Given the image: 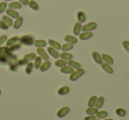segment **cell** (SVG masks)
<instances>
[{
    "label": "cell",
    "mask_w": 129,
    "mask_h": 120,
    "mask_svg": "<svg viewBox=\"0 0 129 120\" xmlns=\"http://www.w3.org/2000/svg\"><path fill=\"white\" fill-rule=\"evenodd\" d=\"M84 73H85L84 69H81V68L76 69V71H74L73 73H71L70 77H69V79H70L71 81H77L79 78H81Z\"/></svg>",
    "instance_id": "cell-1"
},
{
    "label": "cell",
    "mask_w": 129,
    "mask_h": 120,
    "mask_svg": "<svg viewBox=\"0 0 129 120\" xmlns=\"http://www.w3.org/2000/svg\"><path fill=\"white\" fill-rule=\"evenodd\" d=\"M20 43L22 44L26 45V46H32V45H34L35 40L33 38V36L26 34V35H23L22 37H20Z\"/></svg>",
    "instance_id": "cell-2"
},
{
    "label": "cell",
    "mask_w": 129,
    "mask_h": 120,
    "mask_svg": "<svg viewBox=\"0 0 129 120\" xmlns=\"http://www.w3.org/2000/svg\"><path fill=\"white\" fill-rule=\"evenodd\" d=\"M96 27H97V24L93 21V22H89V23L82 26L81 30H82L83 32H92V31L95 30Z\"/></svg>",
    "instance_id": "cell-3"
},
{
    "label": "cell",
    "mask_w": 129,
    "mask_h": 120,
    "mask_svg": "<svg viewBox=\"0 0 129 120\" xmlns=\"http://www.w3.org/2000/svg\"><path fill=\"white\" fill-rule=\"evenodd\" d=\"M69 112H70V108L69 107H63V108H61L58 111H57V117L62 118V117H64V116H67Z\"/></svg>",
    "instance_id": "cell-4"
},
{
    "label": "cell",
    "mask_w": 129,
    "mask_h": 120,
    "mask_svg": "<svg viewBox=\"0 0 129 120\" xmlns=\"http://www.w3.org/2000/svg\"><path fill=\"white\" fill-rule=\"evenodd\" d=\"M20 42V38L19 37V36H13V37L7 40L6 45H7V47H12V46H13V45L17 44V43H19Z\"/></svg>",
    "instance_id": "cell-5"
},
{
    "label": "cell",
    "mask_w": 129,
    "mask_h": 120,
    "mask_svg": "<svg viewBox=\"0 0 129 120\" xmlns=\"http://www.w3.org/2000/svg\"><path fill=\"white\" fill-rule=\"evenodd\" d=\"M92 57H93L94 61H95L96 64H98V65H101V64H103L102 56H100V54H99L98 52H96V51L92 52Z\"/></svg>",
    "instance_id": "cell-6"
},
{
    "label": "cell",
    "mask_w": 129,
    "mask_h": 120,
    "mask_svg": "<svg viewBox=\"0 0 129 120\" xmlns=\"http://www.w3.org/2000/svg\"><path fill=\"white\" fill-rule=\"evenodd\" d=\"M6 14L7 16H9L10 18H13V19H17L20 15H19V13L15 10H13V9H6Z\"/></svg>",
    "instance_id": "cell-7"
},
{
    "label": "cell",
    "mask_w": 129,
    "mask_h": 120,
    "mask_svg": "<svg viewBox=\"0 0 129 120\" xmlns=\"http://www.w3.org/2000/svg\"><path fill=\"white\" fill-rule=\"evenodd\" d=\"M102 59H103V61L105 62L106 64H108V65H110L114 64V60H113V58L111 57V56L107 55V54H103Z\"/></svg>",
    "instance_id": "cell-8"
},
{
    "label": "cell",
    "mask_w": 129,
    "mask_h": 120,
    "mask_svg": "<svg viewBox=\"0 0 129 120\" xmlns=\"http://www.w3.org/2000/svg\"><path fill=\"white\" fill-rule=\"evenodd\" d=\"M59 57L61 59L66 60V61H69V60H72L73 59L74 55L71 53H68V52H62L61 54H59Z\"/></svg>",
    "instance_id": "cell-9"
},
{
    "label": "cell",
    "mask_w": 129,
    "mask_h": 120,
    "mask_svg": "<svg viewBox=\"0 0 129 120\" xmlns=\"http://www.w3.org/2000/svg\"><path fill=\"white\" fill-rule=\"evenodd\" d=\"M22 23H23V17L19 16L18 18L15 20V22H13V28L19 29L22 26Z\"/></svg>",
    "instance_id": "cell-10"
},
{
    "label": "cell",
    "mask_w": 129,
    "mask_h": 120,
    "mask_svg": "<svg viewBox=\"0 0 129 120\" xmlns=\"http://www.w3.org/2000/svg\"><path fill=\"white\" fill-rule=\"evenodd\" d=\"M37 53H38V55H39V57H42V59H43V60H45V61H46V60H49L48 54L46 53V51H45L43 48H38Z\"/></svg>",
    "instance_id": "cell-11"
},
{
    "label": "cell",
    "mask_w": 129,
    "mask_h": 120,
    "mask_svg": "<svg viewBox=\"0 0 129 120\" xmlns=\"http://www.w3.org/2000/svg\"><path fill=\"white\" fill-rule=\"evenodd\" d=\"M80 39L82 40V41H86V40H88L93 36V33L92 32H83L81 34H79Z\"/></svg>",
    "instance_id": "cell-12"
},
{
    "label": "cell",
    "mask_w": 129,
    "mask_h": 120,
    "mask_svg": "<svg viewBox=\"0 0 129 120\" xmlns=\"http://www.w3.org/2000/svg\"><path fill=\"white\" fill-rule=\"evenodd\" d=\"M101 67H102L103 70H104V72H107V73H109V74H112L113 73V69L111 68V65H108V64H106V63L101 64Z\"/></svg>",
    "instance_id": "cell-13"
},
{
    "label": "cell",
    "mask_w": 129,
    "mask_h": 120,
    "mask_svg": "<svg viewBox=\"0 0 129 120\" xmlns=\"http://www.w3.org/2000/svg\"><path fill=\"white\" fill-rule=\"evenodd\" d=\"M81 27H82L81 23H80L79 21L76 22V23L74 24V35H79V34H81Z\"/></svg>",
    "instance_id": "cell-14"
},
{
    "label": "cell",
    "mask_w": 129,
    "mask_h": 120,
    "mask_svg": "<svg viewBox=\"0 0 129 120\" xmlns=\"http://www.w3.org/2000/svg\"><path fill=\"white\" fill-rule=\"evenodd\" d=\"M60 72H62V73L71 74V73H73V72H74V68H72V67L69 66V65H64V66L61 67Z\"/></svg>",
    "instance_id": "cell-15"
},
{
    "label": "cell",
    "mask_w": 129,
    "mask_h": 120,
    "mask_svg": "<svg viewBox=\"0 0 129 120\" xmlns=\"http://www.w3.org/2000/svg\"><path fill=\"white\" fill-rule=\"evenodd\" d=\"M70 92V88H69L68 86H64L62 87V88H60L58 89V91H57V93H58L59 95H67V94Z\"/></svg>",
    "instance_id": "cell-16"
},
{
    "label": "cell",
    "mask_w": 129,
    "mask_h": 120,
    "mask_svg": "<svg viewBox=\"0 0 129 120\" xmlns=\"http://www.w3.org/2000/svg\"><path fill=\"white\" fill-rule=\"evenodd\" d=\"M49 44L50 45V47H52L53 49H55V50H61V45L59 43H57V42L54 41V40L52 39H50L49 40Z\"/></svg>",
    "instance_id": "cell-17"
},
{
    "label": "cell",
    "mask_w": 129,
    "mask_h": 120,
    "mask_svg": "<svg viewBox=\"0 0 129 120\" xmlns=\"http://www.w3.org/2000/svg\"><path fill=\"white\" fill-rule=\"evenodd\" d=\"M48 52L49 54H50V56H51L53 58H58L59 57V53L57 52V50H55V49H53L52 47H50V48H48Z\"/></svg>",
    "instance_id": "cell-18"
},
{
    "label": "cell",
    "mask_w": 129,
    "mask_h": 120,
    "mask_svg": "<svg viewBox=\"0 0 129 120\" xmlns=\"http://www.w3.org/2000/svg\"><path fill=\"white\" fill-rule=\"evenodd\" d=\"M36 57V55L35 53H29V54H26V55L24 56L23 59L27 63H29V62H31L32 60H35Z\"/></svg>",
    "instance_id": "cell-19"
},
{
    "label": "cell",
    "mask_w": 129,
    "mask_h": 120,
    "mask_svg": "<svg viewBox=\"0 0 129 120\" xmlns=\"http://www.w3.org/2000/svg\"><path fill=\"white\" fill-rule=\"evenodd\" d=\"M64 41L67 42V43H68L75 44V43H77L78 40H77V38L74 37V36H72V35H67V36H64Z\"/></svg>",
    "instance_id": "cell-20"
},
{
    "label": "cell",
    "mask_w": 129,
    "mask_h": 120,
    "mask_svg": "<svg viewBox=\"0 0 129 120\" xmlns=\"http://www.w3.org/2000/svg\"><path fill=\"white\" fill-rule=\"evenodd\" d=\"M50 62L49 61V60H46L45 62H43V64H42V65H41V67H40V71L41 72H46L47 70H48L49 68L50 67Z\"/></svg>",
    "instance_id": "cell-21"
},
{
    "label": "cell",
    "mask_w": 129,
    "mask_h": 120,
    "mask_svg": "<svg viewBox=\"0 0 129 120\" xmlns=\"http://www.w3.org/2000/svg\"><path fill=\"white\" fill-rule=\"evenodd\" d=\"M34 45L37 48H43L47 45V43L44 40H36L34 43Z\"/></svg>",
    "instance_id": "cell-22"
},
{
    "label": "cell",
    "mask_w": 129,
    "mask_h": 120,
    "mask_svg": "<svg viewBox=\"0 0 129 120\" xmlns=\"http://www.w3.org/2000/svg\"><path fill=\"white\" fill-rule=\"evenodd\" d=\"M67 65L74 69H80L81 68V64L78 63V62H76V61H74L73 59L72 60H69V61L67 62Z\"/></svg>",
    "instance_id": "cell-23"
},
{
    "label": "cell",
    "mask_w": 129,
    "mask_h": 120,
    "mask_svg": "<svg viewBox=\"0 0 129 120\" xmlns=\"http://www.w3.org/2000/svg\"><path fill=\"white\" fill-rule=\"evenodd\" d=\"M77 19L80 23H83L86 20V15H85V13L82 11H80L77 13Z\"/></svg>",
    "instance_id": "cell-24"
},
{
    "label": "cell",
    "mask_w": 129,
    "mask_h": 120,
    "mask_svg": "<svg viewBox=\"0 0 129 120\" xmlns=\"http://www.w3.org/2000/svg\"><path fill=\"white\" fill-rule=\"evenodd\" d=\"M9 8L13 10H16V9H20L22 7V5L20 2H12L9 4Z\"/></svg>",
    "instance_id": "cell-25"
},
{
    "label": "cell",
    "mask_w": 129,
    "mask_h": 120,
    "mask_svg": "<svg viewBox=\"0 0 129 120\" xmlns=\"http://www.w3.org/2000/svg\"><path fill=\"white\" fill-rule=\"evenodd\" d=\"M104 98L103 96H100V97H97V100H96V102L95 104V107L96 109H100V108L103 107L104 105Z\"/></svg>",
    "instance_id": "cell-26"
},
{
    "label": "cell",
    "mask_w": 129,
    "mask_h": 120,
    "mask_svg": "<svg viewBox=\"0 0 129 120\" xmlns=\"http://www.w3.org/2000/svg\"><path fill=\"white\" fill-rule=\"evenodd\" d=\"M34 64L31 63V62H29V63L27 64V66H26V69H25V72L27 74V75H29V74L32 73L33 72V69H34Z\"/></svg>",
    "instance_id": "cell-27"
},
{
    "label": "cell",
    "mask_w": 129,
    "mask_h": 120,
    "mask_svg": "<svg viewBox=\"0 0 129 120\" xmlns=\"http://www.w3.org/2000/svg\"><path fill=\"white\" fill-rule=\"evenodd\" d=\"M74 48V44L72 43H64L63 46H61V50H63V52H67L68 50H71Z\"/></svg>",
    "instance_id": "cell-28"
},
{
    "label": "cell",
    "mask_w": 129,
    "mask_h": 120,
    "mask_svg": "<svg viewBox=\"0 0 129 120\" xmlns=\"http://www.w3.org/2000/svg\"><path fill=\"white\" fill-rule=\"evenodd\" d=\"M2 20L4 22H6V25H7L8 27H12V26L13 25V20H12V18H10L9 16H7V15H5V16H3Z\"/></svg>",
    "instance_id": "cell-29"
},
{
    "label": "cell",
    "mask_w": 129,
    "mask_h": 120,
    "mask_svg": "<svg viewBox=\"0 0 129 120\" xmlns=\"http://www.w3.org/2000/svg\"><path fill=\"white\" fill-rule=\"evenodd\" d=\"M28 6H29V7L32 10H34V11H38V10H39V6H38V4L35 0H30L28 3Z\"/></svg>",
    "instance_id": "cell-30"
},
{
    "label": "cell",
    "mask_w": 129,
    "mask_h": 120,
    "mask_svg": "<svg viewBox=\"0 0 129 120\" xmlns=\"http://www.w3.org/2000/svg\"><path fill=\"white\" fill-rule=\"evenodd\" d=\"M42 57H36V59H35V62H34V67L36 69H40L42 65Z\"/></svg>",
    "instance_id": "cell-31"
},
{
    "label": "cell",
    "mask_w": 129,
    "mask_h": 120,
    "mask_svg": "<svg viewBox=\"0 0 129 120\" xmlns=\"http://www.w3.org/2000/svg\"><path fill=\"white\" fill-rule=\"evenodd\" d=\"M96 100H97V97L95 96V95H93V96L90 97L89 100H88V108L94 107V106H95V102H96Z\"/></svg>",
    "instance_id": "cell-32"
},
{
    "label": "cell",
    "mask_w": 129,
    "mask_h": 120,
    "mask_svg": "<svg viewBox=\"0 0 129 120\" xmlns=\"http://www.w3.org/2000/svg\"><path fill=\"white\" fill-rule=\"evenodd\" d=\"M67 65V62L66 61V60H64V59H57V61L55 62V65L57 67H63L64 66V65Z\"/></svg>",
    "instance_id": "cell-33"
},
{
    "label": "cell",
    "mask_w": 129,
    "mask_h": 120,
    "mask_svg": "<svg viewBox=\"0 0 129 120\" xmlns=\"http://www.w3.org/2000/svg\"><path fill=\"white\" fill-rule=\"evenodd\" d=\"M97 112H98V109H96L95 107H90L86 109V113L88 115H95Z\"/></svg>",
    "instance_id": "cell-34"
},
{
    "label": "cell",
    "mask_w": 129,
    "mask_h": 120,
    "mask_svg": "<svg viewBox=\"0 0 129 120\" xmlns=\"http://www.w3.org/2000/svg\"><path fill=\"white\" fill-rule=\"evenodd\" d=\"M95 115H96V117L99 118V119L100 118H105L108 116V112L105 110H102V111H98Z\"/></svg>",
    "instance_id": "cell-35"
},
{
    "label": "cell",
    "mask_w": 129,
    "mask_h": 120,
    "mask_svg": "<svg viewBox=\"0 0 129 120\" xmlns=\"http://www.w3.org/2000/svg\"><path fill=\"white\" fill-rule=\"evenodd\" d=\"M116 114L118 115V116H125L126 112L124 109H121V108H118V109H116Z\"/></svg>",
    "instance_id": "cell-36"
},
{
    "label": "cell",
    "mask_w": 129,
    "mask_h": 120,
    "mask_svg": "<svg viewBox=\"0 0 129 120\" xmlns=\"http://www.w3.org/2000/svg\"><path fill=\"white\" fill-rule=\"evenodd\" d=\"M6 7H7V4H6V2H1L0 3V14H2V13L6 11Z\"/></svg>",
    "instance_id": "cell-37"
},
{
    "label": "cell",
    "mask_w": 129,
    "mask_h": 120,
    "mask_svg": "<svg viewBox=\"0 0 129 120\" xmlns=\"http://www.w3.org/2000/svg\"><path fill=\"white\" fill-rule=\"evenodd\" d=\"M20 47H21V45H20V43H17V44H15V45H13V46H12V47H10V51L11 52H13V51H14V50H20Z\"/></svg>",
    "instance_id": "cell-38"
},
{
    "label": "cell",
    "mask_w": 129,
    "mask_h": 120,
    "mask_svg": "<svg viewBox=\"0 0 129 120\" xmlns=\"http://www.w3.org/2000/svg\"><path fill=\"white\" fill-rule=\"evenodd\" d=\"M9 28L7 25H6V22H4L3 20H0V29H3V30H7Z\"/></svg>",
    "instance_id": "cell-39"
},
{
    "label": "cell",
    "mask_w": 129,
    "mask_h": 120,
    "mask_svg": "<svg viewBox=\"0 0 129 120\" xmlns=\"http://www.w3.org/2000/svg\"><path fill=\"white\" fill-rule=\"evenodd\" d=\"M122 45H123V47L125 48V50L129 53V42L128 41H123L122 42Z\"/></svg>",
    "instance_id": "cell-40"
},
{
    "label": "cell",
    "mask_w": 129,
    "mask_h": 120,
    "mask_svg": "<svg viewBox=\"0 0 129 120\" xmlns=\"http://www.w3.org/2000/svg\"><path fill=\"white\" fill-rule=\"evenodd\" d=\"M7 41V35H6V34H4V35L0 36V46L3 44V43H5Z\"/></svg>",
    "instance_id": "cell-41"
},
{
    "label": "cell",
    "mask_w": 129,
    "mask_h": 120,
    "mask_svg": "<svg viewBox=\"0 0 129 120\" xmlns=\"http://www.w3.org/2000/svg\"><path fill=\"white\" fill-rule=\"evenodd\" d=\"M84 120H95V115H88V116H85Z\"/></svg>",
    "instance_id": "cell-42"
},
{
    "label": "cell",
    "mask_w": 129,
    "mask_h": 120,
    "mask_svg": "<svg viewBox=\"0 0 129 120\" xmlns=\"http://www.w3.org/2000/svg\"><path fill=\"white\" fill-rule=\"evenodd\" d=\"M20 1V3L22 5V6H28V3H29V1L28 0H19Z\"/></svg>",
    "instance_id": "cell-43"
},
{
    "label": "cell",
    "mask_w": 129,
    "mask_h": 120,
    "mask_svg": "<svg viewBox=\"0 0 129 120\" xmlns=\"http://www.w3.org/2000/svg\"><path fill=\"white\" fill-rule=\"evenodd\" d=\"M104 120H113V119H111V118H107V119H104Z\"/></svg>",
    "instance_id": "cell-44"
},
{
    "label": "cell",
    "mask_w": 129,
    "mask_h": 120,
    "mask_svg": "<svg viewBox=\"0 0 129 120\" xmlns=\"http://www.w3.org/2000/svg\"><path fill=\"white\" fill-rule=\"evenodd\" d=\"M5 1H12V0H5Z\"/></svg>",
    "instance_id": "cell-45"
},
{
    "label": "cell",
    "mask_w": 129,
    "mask_h": 120,
    "mask_svg": "<svg viewBox=\"0 0 129 120\" xmlns=\"http://www.w3.org/2000/svg\"><path fill=\"white\" fill-rule=\"evenodd\" d=\"M0 95H1V90H0Z\"/></svg>",
    "instance_id": "cell-46"
},
{
    "label": "cell",
    "mask_w": 129,
    "mask_h": 120,
    "mask_svg": "<svg viewBox=\"0 0 129 120\" xmlns=\"http://www.w3.org/2000/svg\"><path fill=\"white\" fill-rule=\"evenodd\" d=\"M95 120H99V119H95Z\"/></svg>",
    "instance_id": "cell-47"
},
{
    "label": "cell",
    "mask_w": 129,
    "mask_h": 120,
    "mask_svg": "<svg viewBox=\"0 0 129 120\" xmlns=\"http://www.w3.org/2000/svg\"><path fill=\"white\" fill-rule=\"evenodd\" d=\"M0 1H1V0H0Z\"/></svg>",
    "instance_id": "cell-48"
}]
</instances>
